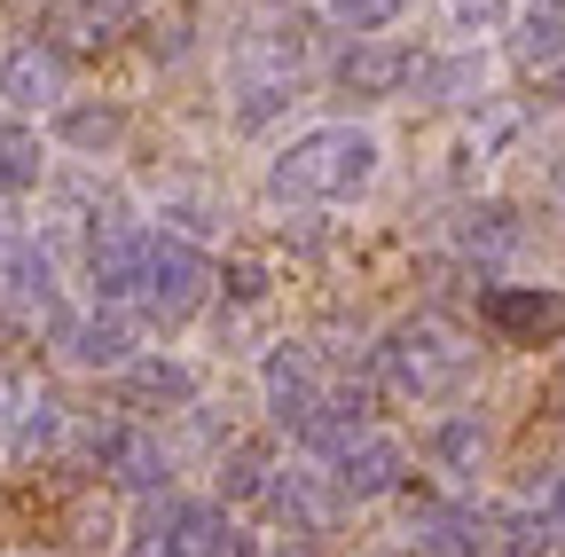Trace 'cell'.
I'll use <instances>...</instances> for the list:
<instances>
[{
    "mask_svg": "<svg viewBox=\"0 0 565 557\" xmlns=\"http://www.w3.org/2000/svg\"><path fill=\"white\" fill-rule=\"evenodd\" d=\"M424 456H433V471H448L456 486L463 479H479L487 471V456H494V425L479 408H448L433 432H424Z\"/></svg>",
    "mask_w": 565,
    "mask_h": 557,
    "instance_id": "17",
    "label": "cell"
},
{
    "mask_svg": "<svg viewBox=\"0 0 565 557\" xmlns=\"http://www.w3.org/2000/svg\"><path fill=\"white\" fill-rule=\"evenodd\" d=\"M267 495V448H228L221 456V503H252Z\"/></svg>",
    "mask_w": 565,
    "mask_h": 557,
    "instance_id": "28",
    "label": "cell"
},
{
    "mask_svg": "<svg viewBox=\"0 0 565 557\" xmlns=\"http://www.w3.org/2000/svg\"><path fill=\"white\" fill-rule=\"evenodd\" d=\"M330 9L345 17V32H385V24L408 9V0H330Z\"/></svg>",
    "mask_w": 565,
    "mask_h": 557,
    "instance_id": "30",
    "label": "cell"
},
{
    "mask_svg": "<svg viewBox=\"0 0 565 557\" xmlns=\"http://www.w3.org/2000/svg\"><path fill=\"white\" fill-rule=\"evenodd\" d=\"M63 95H71V47H63L55 32L17 40L9 55H0V103H9L17 118H40V110H55Z\"/></svg>",
    "mask_w": 565,
    "mask_h": 557,
    "instance_id": "8",
    "label": "cell"
},
{
    "mask_svg": "<svg viewBox=\"0 0 565 557\" xmlns=\"http://www.w3.org/2000/svg\"><path fill=\"white\" fill-rule=\"evenodd\" d=\"M550 87H557V103H565V63H557V72H550Z\"/></svg>",
    "mask_w": 565,
    "mask_h": 557,
    "instance_id": "36",
    "label": "cell"
},
{
    "mask_svg": "<svg viewBox=\"0 0 565 557\" xmlns=\"http://www.w3.org/2000/svg\"><path fill=\"white\" fill-rule=\"evenodd\" d=\"M228 196L221 189H166V204H158V228L166 236H181V244H212V236H228Z\"/></svg>",
    "mask_w": 565,
    "mask_h": 557,
    "instance_id": "21",
    "label": "cell"
},
{
    "mask_svg": "<svg viewBox=\"0 0 565 557\" xmlns=\"http://www.w3.org/2000/svg\"><path fill=\"white\" fill-rule=\"evenodd\" d=\"M63 432H71L63 400L32 385V400H24V416H17V432H9V448H0V456H9V463H40V456H55V448H63Z\"/></svg>",
    "mask_w": 565,
    "mask_h": 557,
    "instance_id": "23",
    "label": "cell"
},
{
    "mask_svg": "<svg viewBox=\"0 0 565 557\" xmlns=\"http://www.w3.org/2000/svg\"><path fill=\"white\" fill-rule=\"evenodd\" d=\"M534 9H565V0H534Z\"/></svg>",
    "mask_w": 565,
    "mask_h": 557,
    "instance_id": "39",
    "label": "cell"
},
{
    "mask_svg": "<svg viewBox=\"0 0 565 557\" xmlns=\"http://www.w3.org/2000/svg\"><path fill=\"white\" fill-rule=\"evenodd\" d=\"M557 416H565V377H557Z\"/></svg>",
    "mask_w": 565,
    "mask_h": 557,
    "instance_id": "38",
    "label": "cell"
},
{
    "mask_svg": "<svg viewBox=\"0 0 565 557\" xmlns=\"http://www.w3.org/2000/svg\"><path fill=\"white\" fill-rule=\"evenodd\" d=\"M385 173V142L370 126H307L291 133L275 158H267V196L275 204H353V196H370Z\"/></svg>",
    "mask_w": 565,
    "mask_h": 557,
    "instance_id": "1",
    "label": "cell"
},
{
    "mask_svg": "<svg viewBox=\"0 0 565 557\" xmlns=\"http://www.w3.org/2000/svg\"><path fill=\"white\" fill-rule=\"evenodd\" d=\"M87 448H95V471H103L110 486H126V495H158V486L173 479L166 440H158L150 425H95Z\"/></svg>",
    "mask_w": 565,
    "mask_h": 557,
    "instance_id": "11",
    "label": "cell"
},
{
    "mask_svg": "<svg viewBox=\"0 0 565 557\" xmlns=\"http://www.w3.org/2000/svg\"><path fill=\"white\" fill-rule=\"evenodd\" d=\"M118 400L141 408V416H181V408L204 400V369L181 362V354H134L118 369Z\"/></svg>",
    "mask_w": 565,
    "mask_h": 557,
    "instance_id": "15",
    "label": "cell"
},
{
    "mask_svg": "<svg viewBox=\"0 0 565 557\" xmlns=\"http://www.w3.org/2000/svg\"><path fill=\"white\" fill-rule=\"evenodd\" d=\"M448 244H456V251H463L479 275H494V267H511V259L526 251V221H519V204H503V196H479V204H456Z\"/></svg>",
    "mask_w": 565,
    "mask_h": 557,
    "instance_id": "12",
    "label": "cell"
},
{
    "mask_svg": "<svg viewBox=\"0 0 565 557\" xmlns=\"http://www.w3.org/2000/svg\"><path fill=\"white\" fill-rule=\"evenodd\" d=\"M47 189V142H40V126L9 118L0 126V196H32Z\"/></svg>",
    "mask_w": 565,
    "mask_h": 557,
    "instance_id": "24",
    "label": "cell"
},
{
    "mask_svg": "<svg viewBox=\"0 0 565 557\" xmlns=\"http://www.w3.org/2000/svg\"><path fill=\"white\" fill-rule=\"evenodd\" d=\"M141 9H150V0H63V47H103V40H118V32H134L141 24Z\"/></svg>",
    "mask_w": 565,
    "mask_h": 557,
    "instance_id": "22",
    "label": "cell"
},
{
    "mask_svg": "<svg viewBox=\"0 0 565 557\" xmlns=\"http://www.w3.org/2000/svg\"><path fill=\"white\" fill-rule=\"evenodd\" d=\"M141 314H150L158 330H181L204 299H212V259L204 244H181L166 228H150V251H141Z\"/></svg>",
    "mask_w": 565,
    "mask_h": 557,
    "instance_id": "4",
    "label": "cell"
},
{
    "mask_svg": "<svg viewBox=\"0 0 565 557\" xmlns=\"http://www.w3.org/2000/svg\"><path fill=\"white\" fill-rule=\"evenodd\" d=\"M212 283L228 291V307H236V314H252V307H267V299H275V267H267V259H228L221 275H212Z\"/></svg>",
    "mask_w": 565,
    "mask_h": 557,
    "instance_id": "26",
    "label": "cell"
},
{
    "mask_svg": "<svg viewBox=\"0 0 565 557\" xmlns=\"http://www.w3.org/2000/svg\"><path fill=\"white\" fill-rule=\"evenodd\" d=\"M503 32H511V63H519V72H557V63H565V9H526Z\"/></svg>",
    "mask_w": 565,
    "mask_h": 557,
    "instance_id": "25",
    "label": "cell"
},
{
    "mask_svg": "<svg viewBox=\"0 0 565 557\" xmlns=\"http://www.w3.org/2000/svg\"><path fill=\"white\" fill-rule=\"evenodd\" d=\"M542 189H550V204H557V213H565V150L550 158V181H542Z\"/></svg>",
    "mask_w": 565,
    "mask_h": 557,
    "instance_id": "33",
    "label": "cell"
},
{
    "mask_svg": "<svg viewBox=\"0 0 565 557\" xmlns=\"http://www.w3.org/2000/svg\"><path fill=\"white\" fill-rule=\"evenodd\" d=\"M494 549H503V557H550L557 549V526H550V511L534 518V511H511L503 518V534H487Z\"/></svg>",
    "mask_w": 565,
    "mask_h": 557,
    "instance_id": "27",
    "label": "cell"
},
{
    "mask_svg": "<svg viewBox=\"0 0 565 557\" xmlns=\"http://www.w3.org/2000/svg\"><path fill=\"white\" fill-rule=\"evenodd\" d=\"M47 338H55V354L71 369H126L141 354V322L126 307H95V314H47Z\"/></svg>",
    "mask_w": 565,
    "mask_h": 557,
    "instance_id": "7",
    "label": "cell"
},
{
    "mask_svg": "<svg viewBox=\"0 0 565 557\" xmlns=\"http://www.w3.org/2000/svg\"><path fill=\"white\" fill-rule=\"evenodd\" d=\"M24 400H32V377H24V369H0V448H9V432H17Z\"/></svg>",
    "mask_w": 565,
    "mask_h": 557,
    "instance_id": "32",
    "label": "cell"
},
{
    "mask_svg": "<svg viewBox=\"0 0 565 557\" xmlns=\"http://www.w3.org/2000/svg\"><path fill=\"white\" fill-rule=\"evenodd\" d=\"M126 557H181V549H173V495H166V503H150V518L134 526Z\"/></svg>",
    "mask_w": 565,
    "mask_h": 557,
    "instance_id": "29",
    "label": "cell"
},
{
    "mask_svg": "<svg viewBox=\"0 0 565 557\" xmlns=\"http://www.w3.org/2000/svg\"><path fill=\"white\" fill-rule=\"evenodd\" d=\"M550 526H557V542H565V479L550 486Z\"/></svg>",
    "mask_w": 565,
    "mask_h": 557,
    "instance_id": "34",
    "label": "cell"
},
{
    "mask_svg": "<svg viewBox=\"0 0 565 557\" xmlns=\"http://www.w3.org/2000/svg\"><path fill=\"white\" fill-rule=\"evenodd\" d=\"M408 534H416V557H479L487 549L471 503H416L408 511Z\"/></svg>",
    "mask_w": 565,
    "mask_h": 557,
    "instance_id": "19",
    "label": "cell"
},
{
    "mask_svg": "<svg viewBox=\"0 0 565 557\" xmlns=\"http://www.w3.org/2000/svg\"><path fill=\"white\" fill-rule=\"evenodd\" d=\"M479 330L494 345H557L565 338V291L557 283H487Z\"/></svg>",
    "mask_w": 565,
    "mask_h": 557,
    "instance_id": "6",
    "label": "cell"
},
{
    "mask_svg": "<svg viewBox=\"0 0 565 557\" xmlns=\"http://www.w3.org/2000/svg\"><path fill=\"white\" fill-rule=\"evenodd\" d=\"M377 377H385V393H401L416 408L424 400H456L479 377V345L440 314H408V322H393L377 338Z\"/></svg>",
    "mask_w": 565,
    "mask_h": 557,
    "instance_id": "2",
    "label": "cell"
},
{
    "mask_svg": "<svg viewBox=\"0 0 565 557\" xmlns=\"http://www.w3.org/2000/svg\"><path fill=\"white\" fill-rule=\"evenodd\" d=\"M259 557H307V549H259Z\"/></svg>",
    "mask_w": 565,
    "mask_h": 557,
    "instance_id": "37",
    "label": "cell"
},
{
    "mask_svg": "<svg viewBox=\"0 0 565 557\" xmlns=\"http://www.w3.org/2000/svg\"><path fill=\"white\" fill-rule=\"evenodd\" d=\"M126 133H134V118H126L118 95H63V103L47 110V142L71 150V158H87V165L118 158V150H126Z\"/></svg>",
    "mask_w": 565,
    "mask_h": 557,
    "instance_id": "9",
    "label": "cell"
},
{
    "mask_svg": "<svg viewBox=\"0 0 565 557\" xmlns=\"http://www.w3.org/2000/svg\"><path fill=\"white\" fill-rule=\"evenodd\" d=\"M267 511L291 534H322L338 511V486H322V471H267Z\"/></svg>",
    "mask_w": 565,
    "mask_h": 557,
    "instance_id": "20",
    "label": "cell"
},
{
    "mask_svg": "<svg viewBox=\"0 0 565 557\" xmlns=\"http://www.w3.org/2000/svg\"><path fill=\"white\" fill-rule=\"evenodd\" d=\"M408 72H416V55H408L401 40L353 32V47L330 63V87H338V95H353V103H393V95L408 87Z\"/></svg>",
    "mask_w": 565,
    "mask_h": 557,
    "instance_id": "16",
    "label": "cell"
},
{
    "mask_svg": "<svg viewBox=\"0 0 565 557\" xmlns=\"http://www.w3.org/2000/svg\"><path fill=\"white\" fill-rule=\"evenodd\" d=\"M141 251H150V228L126 221V213L87 228V291H95V307H126L141 291Z\"/></svg>",
    "mask_w": 565,
    "mask_h": 557,
    "instance_id": "10",
    "label": "cell"
},
{
    "mask_svg": "<svg viewBox=\"0 0 565 557\" xmlns=\"http://www.w3.org/2000/svg\"><path fill=\"white\" fill-rule=\"evenodd\" d=\"M330 486H338V503H385L408 486V448L393 432H362L345 456H330Z\"/></svg>",
    "mask_w": 565,
    "mask_h": 557,
    "instance_id": "14",
    "label": "cell"
},
{
    "mask_svg": "<svg viewBox=\"0 0 565 557\" xmlns=\"http://www.w3.org/2000/svg\"><path fill=\"white\" fill-rule=\"evenodd\" d=\"M299 72H307V32H299V24H252V32H236L228 55H221L236 126L259 133L267 118H282V110H291V95H299Z\"/></svg>",
    "mask_w": 565,
    "mask_h": 557,
    "instance_id": "3",
    "label": "cell"
},
{
    "mask_svg": "<svg viewBox=\"0 0 565 557\" xmlns=\"http://www.w3.org/2000/svg\"><path fill=\"white\" fill-rule=\"evenodd\" d=\"M338 393V377H330V354L322 345H307V338H282L275 354L259 362V400H267V425L275 432H307V416L322 408Z\"/></svg>",
    "mask_w": 565,
    "mask_h": 557,
    "instance_id": "5",
    "label": "cell"
},
{
    "mask_svg": "<svg viewBox=\"0 0 565 557\" xmlns=\"http://www.w3.org/2000/svg\"><path fill=\"white\" fill-rule=\"evenodd\" d=\"M173 549L181 557H259V534L228 518V503H173Z\"/></svg>",
    "mask_w": 565,
    "mask_h": 557,
    "instance_id": "18",
    "label": "cell"
},
{
    "mask_svg": "<svg viewBox=\"0 0 565 557\" xmlns=\"http://www.w3.org/2000/svg\"><path fill=\"white\" fill-rule=\"evenodd\" d=\"M416 103H433V110H479L494 95V55L487 47H448V55H416V72H408Z\"/></svg>",
    "mask_w": 565,
    "mask_h": 557,
    "instance_id": "13",
    "label": "cell"
},
{
    "mask_svg": "<svg viewBox=\"0 0 565 557\" xmlns=\"http://www.w3.org/2000/svg\"><path fill=\"white\" fill-rule=\"evenodd\" d=\"M9 244H17V221H9V213H0V251H9Z\"/></svg>",
    "mask_w": 565,
    "mask_h": 557,
    "instance_id": "35",
    "label": "cell"
},
{
    "mask_svg": "<svg viewBox=\"0 0 565 557\" xmlns=\"http://www.w3.org/2000/svg\"><path fill=\"white\" fill-rule=\"evenodd\" d=\"M456 32H503L511 24V0H448Z\"/></svg>",
    "mask_w": 565,
    "mask_h": 557,
    "instance_id": "31",
    "label": "cell"
}]
</instances>
